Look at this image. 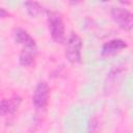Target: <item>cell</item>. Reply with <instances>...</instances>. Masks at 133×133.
I'll return each mask as SVG.
<instances>
[{
  "mask_svg": "<svg viewBox=\"0 0 133 133\" xmlns=\"http://www.w3.org/2000/svg\"><path fill=\"white\" fill-rule=\"evenodd\" d=\"M9 16H10L9 12H7L5 9H3V8L0 7V18H8Z\"/></svg>",
  "mask_w": 133,
  "mask_h": 133,
  "instance_id": "11",
  "label": "cell"
},
{
  "mask_svg": "<svg viewBox=\"0 0 133 133\" xmlns=\"http://www.w3.org/2000/svg\"><path fill=\"white\" fill-rule=\"evenodd\" d=\"M81 49H82V41L81 37L77 33H72L66 42L64 56L69 62L76 64L81 62Z\"/></svg>",
  "mask_w": 133,
  "mask_h": 133,
  "instance_id": "2",
  "label": "cell"
},
{
  "mask_svg": "<svg viewBox=\"0 0 133 133\" xmlns=\"http://www.w3.org/2000/svg\"><path fill=\"white\" fill-rule=\"evenodd\" d=\"M24 5L27 14L32 18H36L44 12V7L36 0H26Z\"/></svg>",
  "mask_w": 133,
  "mask_h": 133,
  "instance_id": "10",
  "label": "cell"
},
{
  "mask_svg": "<svg viewBox=\"0 0 133 133\" xmlns=\"http://www.w3.org/2000/svg\"><path fill=\"white\" fill-rule=\"evenodd\" d=\"M70 1V3L71 4H73V5H75V4H78V3H80L81 1H83V0H69Z\"/></svg>",
  "mask_w": 133,
  "mask_h": 133,
  "instance_id": "12",
  "label": "cell"
},
{
  "mask_svg": "<svg viewBox=\"0 0 133 133\" xmlns=\"http://www.w3.org/2000/svg\"><path fill=\"white\" fill-rule=\"evenodd\" d=\"M123 72H124V69L123 68H118V66H115V68H113L110 71V73L108 74V76L106 78V81H105V88H104V90H105L106 95L109 91L112 90L115 82L118 81V79L121 78Z\"/></svg>",
  "mask_w": 133,
  "mask_h": 133,
  "instance_id": "9",
  "label": "cell"
},
{
  "mask_svg": "<svg viewBox=\"0 0 133 133\" xmlns=\"http://www.w3.org/2000/svg\"><path fill=\"white\" fill-rule=\"evenodd\" d=\"M121 3H123V4H126V5H129L130 4V0H118Z\"/></svg>",
  "mask_w": 133,
  "mask_h": 133,
  "instance_id": "13",
  "label": "cell"
},
{
  "mask_svg": "<svg viewBox=\"0 0 133 133\" xmlns=\"http://www.w3.org/2000/svg\"><path fill=\"white\" fill-rule=\"evenodd\" d=\"M127 47H128V44L124 39H121V38L110 39L102 46L101 56L103 58H110L115 54H117L118 52H121L122 50L126 49Z\"/></svg>",
  "mask_w": 133,
  "mask_h": 133,
  "instance_id": "5",
  "label": "cell"
},
{
  "mask_svg": "<svg viewBox=\"0 0 133 133\" xmlns=\"http://www.w3.org/2000/svg\"><path fill=\"white\" fill-rule=\"evenodd\" d=\"M22 103V98L20 96H12L8 99H3L0 101V115L1 116H8L14 115L20 105Z\"/></svg>",
  "mask_w": 133,
  "mask_h": 133,
  "instance_id": "6",
  "label": "cell"
},
{
  "mask_svg": "<svg viewBox=\"0 0 133 133\" xmlns=\"http://www.w3.org/2000/svg\"><path fill=\"white\" fill-rule=\"evenodd\" d=\"M50 98V87L47 82L41 81L37 83L34 92L32 95V103L37 112L46 110Z\"/></svg>",
  "mask_w": 133,
  "mask_h": 133,
  "instance_id": "3",
  "label": "cell"
},
{
  "mask_svg": "<svg viewBox=\"0 0 133 133\" xmlns=\"http://www.w3.org/2000/svg\"><path fill=\"white\" fill-rule=\"evenodd\" d=\"M111 17L114 22L126 31H131L133 27V16L131 11L121 7H114L111 9Z\"/></svg>",
  "mask_w": 133,
  "mask_h": 133,
  "instance_id": "4",
  "label": "cell"
},
{
  "mask_svg": "<svg viewBox=\"0 0 133 133\" xmlns=\"http://www.w3.org/2000/svg\"><path fill=\"white\" fill-rule=\"evenodd\" d=\"M47 20H48L49 31L52 39L57 44H62L65 37V34H64L65 29H64V23L61 15L57 11L48 10Z\"/></svg>",
  "mask_w": 133,
  "mask_h": 133,
  "instance_id": "1",
  "label": "cell"
},
{
  "mask_svg": "<svg viewBox=\"0 0 133 133\" xmlns=\"http://www.w3.org/2000/svg\"><path fill=\"white\" fill-rule=\"evenodd\" d=\"M12 35L16 43L22 45L23 49H37L34 38L26 30L22 28H15Z\"/></svg>",
  "mask_w": 133,
  "mask_h": 133,
  "instance_id": "7",
  "label": "cell"
},
{
  "mask_svg": "<svg viewBox=\"0 0 133 133\" xmlns=\"http://www.w3.org/2000/svg\"><path fill=\"white\" fill-rule=\"evenodd\" d=\"M100 1H102V2H108L109 0H100Z\"/></svg>",
  "mask_w": 133,
  "mask_h": 133,
  "instance_id": "14",
  "label": "cell"
},
{
  "mask_svg": "<svg viewBox=\"0 0 133 133\" xmlns=\"http://www.w3.org/2000/svg\"><path fill=\"white\" fill-rule=\"evenodd\" d=\"M36 53H37V49H22L19 56L20 64L24 68H29L32 64H34Z\"/></svg>",
  "mask_w": 133,
  "mask_h": 133,
  "instance_id": "8",
  "label": "cell"
}]
</instances>
